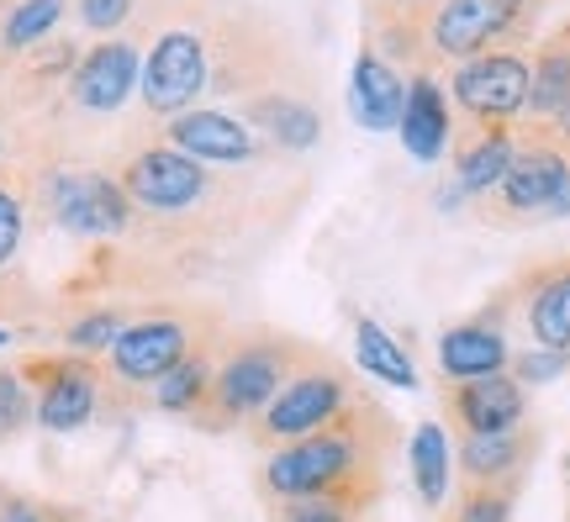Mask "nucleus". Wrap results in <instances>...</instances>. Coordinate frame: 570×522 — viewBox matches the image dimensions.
<instances>
[{"label":"nucleus","mask_w":570,"mask_h":522,"mask_svg":"<svg viewBox=\"0 0 570 522\" xmlns=\"http://www.w3.org/2000/svg\"><path fill=\"white\" fill-rule=\"evenodd\" d=\"M396 443H402V433H396L391 412L360 391L344 417L265 454L254 481H259L265 506L302 502V496H338L365 518L386 496V464L396 454Z\"/></svg>","instance_id":"f257e3e1"},{"label":"nucleus","mask_w":570,"mask_h":522,"mask_svg":"<svg viewBox=\"0 0 570 522\" xmlns=\"http://www.w3.org/2000/svg\"><path fill=\"white\" fill-rule=\"evenodd\" d=\"M227 338V317L212 302H142L106 348V406H148V391L206 343Z\"/></svg>","instance_id":"f03ea898"},{"label":"nucleus","mask_w":570,"mask_h":522,"mask_svg":"<svg viewBox=\"0 0 570 522\" xmlns=\"http://www.w3.org/2000/svg\"><path fill=\"white\" fill-rule=\"evenodd\" d=\"M306 360H312V343L291 338V333H275V327L233 333V327H227L223 348H217V375H212L206 406L196 412V427H202V433L248 427Z\"/></svg>","instance_id":"7ed1b4c3"},{"label":"nucleus","mask_w":570,"mask_h":522,"mask_svg":"<svg viewBox=\"0 0 570 522\" xmlns=\"http://www.w3.org/2000/svg\"><path fill=\"white\" fill-rule=\"evenodd\" d=\"M212 85V53H206V0H159L142 27V75L138 106L148 127L180 117Z\"/></svg>","instance_id":"20e7f679"},{"label":"nucleus","mask_w":570,"mask_h":522,"mask_svg":"<svg viewBox=\"0 0 570 522\" xmlns=\"http://www.w3.org/2000/svg\"><path fill=\"white\" fill-rule=\"evenodd\" d=\"M206 53L212 85L206 96H265V90H302V63L291 42L259 6L244 0H206Z\"/></svg>","instance_id":"39448f33"},{"label":"nucleus","mask_w":570,"mask_h":522,"mask_svg":"<svg viewBox=\"0 0 570 522\" xmlns=\"http://www.w3.org/2000/svg\"><path fill=\"white\" fill-rule=\"evenodd\" d=\"M106 169L127 190L132 211L154 221H217V201L227 196V185L206 164L185 159L180 148H169L154 132L132 138L122 148V159L106 164Z\"/></svg>","instance_id":"423d86ee"},{"label":"nucleus","mask_w":570,"mask_h":522,"mask_svg":"<svg viewBox=\"0 0 570 522\" xmlns=\"http://www.w3.org/2000/svg\"><path fill=\"white\" fill-rule=\"evenodd\" d=\"M32 217L85 243H122L138 211L106 164L63 159L32 169Z\"/></svg>","instance_id":"0eeeda50"},{"label":"nucleus","mask_w":570,"mask_h":522,"mask_svg":"<svg viewBox=\"0 0 570 522\" xmlns=\"http://www.w3.org/2000/svg\"><path fill=\"white\" fill-rule=\"evenodd\" d=\"M570 180V154L566 142L554 138L550 121H533L523 117L512 127V164L502 185L481 196L475 217L491 221V227H529V221H550L554 217V201Z\"/></svg>","instance_id":"6e6552de"},{"label":"nucleus","mask_w":570,"mask_h":522,"mask_svg":"<svg viewBox=\"0 0 570 522\" xmlns=\"http://www.w3.org/2000/svg\"><path fill=\"white\" fill-rule=\"evenodd\" d=\"M354 396H360V381H354L333 354L312 348V360L275 391V402L248 422L244 433H248L254 449L275 454V449H285V443H296V439H306V433L327 427L333 417H344L348 406H354Z\"/></svg>","instance_id":"1a4fd4ad"},{"label":"nucleus","mask_w":570,"mask_h":522,"mask_svg":"<svg viewBox=\"0 0 570 522\" xmlns=\"http://www.w3.org/2000/svg\"><path fill=\"white\" fill-rule=\"evenodd\" d=\"M17 375L32 391V417L42 433H80L106 412V370L85 354H21Z\"/></svg>","instance_id":"9d476101"},{"label":"nucleus","mask_w":570,"mask_h":522,"mask_svg":"<svg viewBox=\"0 0 570 522\" xmlns=\"http://www.w3.org/2000/svg\"><path fill=\"white\" fill-rule=\"evenodd\" d=\"M533 38V17H518L502 0H439V11L428 21V59L465 63L491 48H523Z\"/></svg>","instance_id":"9b49d317"},{"label":"nucleus","mask_w":570,"mask_h":522,"mask_svg":"<svg viewBox=\"0 0 570 522\" xmlns=\"http://www.w3.org/2000/svg\"><path fill=\"white\" fill-rule=\"evenodd\" d=\"M449 101H454V117L465 121H502V127L523 121L529 117V53L491 48V53L454 63Z\"/></svg>","instance_id":"f8f14e48"},{"label":"nucleus","mask_w":570,"mask_h":522,"mask_svg":"<svg viewBox=\"0 0 570 522\" xmlns=\"http://www.w3.org/2000/svg\"><path fill=\"white\" fill-rule=\"evenodd\" d=\"M154 138H164L169 148H180L185 159L206 164V169H244V164H259L269 154L265 138L223 106H190L180 117L159 121Z\"/></svg>","instance_id":"ddd939ff"},{"label":"nucleus","mask_w":570,"mask_h":522,"mask_svg":"<svg viewBox=\"0 0 570 522\" xmlns=\"http://www.w3.org/2000/svg\"><path fill=\"white\" fill-rule=\"evenodd\" d=\"M508 312H512V296H508V285H502L487 312H475V317L444 327V338H439V381H487V375H508L512 343H508V322H502Z\"/></svg>","instance_id":"4468645a"},{"label":"nucleus","mask_w":570,"mask_h":522,"mask_svg":"<svg viewBox=\"0 0 570 522\" xmlns=\"http://www.w3.org/2000/svg\"><path fill=\"white\" fill-rule=\"evenodd\" d=\"M439 406L449 417L454 439H487L529 422V391L512 375H487V381H439Z\"/></svg>","instance_id":"2eb2a0df"},{"label":"nucleus","mask_w":570,"mask_h":522,"mask_svg":"<svg viewBox=\"0 0 570 522\" xmlns=\"http://www.w3.org/2000/svg\"><path fill=\"white\" fill-rule=\"evenodd\" d=\"M512 312L529 327L533 348H554L570 354V254L529 264L518 280L508 285Z\"/></svg>","instance_id":"dca6fc26"},{"label":"nucleus","mask_w":570,"mask_h":522,"mask_svg":"<svg viewBox=\"0 0 570 522\" xmlns=\"http://www.w3.org/2000/svg\"><path fill=\"white\" fill-rule=\"evenodd\" d=\"M533 460H539V427H533V422L508 427V433H487V439L454 443L460 491H508V496H518V485H523Z\"/></svg>","instance_id":"f3484780"},{"label":"nucleus","mask_w":570,"mask_h":522,"mask_svg":"<svg viewBox=\"0 0 570 522\" xmlns=\"http://www.w3.org/2000/svg\"><path fill=\"white\" fill-rule=\"evenodd\" d=\"M439 0H365V48H375L391 69L433 75L428 59V21Z\"/></svg>","instance_id":"a211bd4d"},{"label":"nucleus","mask_w":570,"mask_h":522,"mask_svg":"<svg viewBox=\"0 0 570 522\" xmlns=\"http://www.w3.org/2000/svg\"><path fill=\"white\" fill-rule=\"evenodd\" d=\"M518 127V121H512ZM512 127L502 121H465L454 117V132H449V164H454V190L465 201H481L491 196L502 175L512 164Z\"/></svg>","instance_id":"6ab92c4d"},{"label":"nucleus","mask_w":570,"mask_h":522,"mask_svg":"<svg viewBox=\"0 0 570 522\" xmlns=\"http://www.w3.org/2000/svg\"><path fill=\"white\" fill-rule=\"evenodd\" d=\"M238 106H244L238 117L265 138L269 154H306L323 142V111L306 101V90H265Z\"/></svg>","instance_id":"aec40b11"},{"label":"nucleus","mask_w":570,"mask_h":522,"mask_svg":"<svg viewBox=\"0 0 570 522\" xmlns=\"http://www.w3.org/2000/svg\"><path fill=\"white\" fill-rule=\"evenodd\" d=\"M348 96H354V121H360L365 132H396L402 106H407V80H402V69H391L375 48H365V42H360Z\"/></svg>","instance_id":"412c9836"},{"label":"nucleus","mask_w":570,"mask_h":522,"mask_svg":"<svg viewBox=\"0 0 570 522\" xmlns=\"http://www.w3.org/2000/svg\"><path fill=\"white\" fill-rule=\"evenodd\" d=\"M396 132H402V148H407L417 164L444 159L449 132H454V111H449L444 85L433 80L428 69L407 80V106H402V121H396Z\"/></svg>","instance_id":"4be33fe9"},{"label":"nucleus","mask_w":570,"mask_h":522,"mask_svg":"<svg viewBox=\"0 0 570 522\" xmlns=\"http://www.w3.org/2000/svg\"><path fill=\"white\" fill-rule=\"evenodd\" d=\"M127 317H132V306L127 302H106V296H96V302H75L59 322H48V327H53V343H59L63 354L106 360V348L117 343V333L127 327Z\"/></svg>","instance_id":"5701e85b"},{"label":"nucleus","mask_w":570,"mask_h":522,"mask_svg":"<svg viewBox=\"0 0 570 522\" xmlns=\"http://www.w3.org/2000/svg\"><path fill=\"white\" fill-rule=\"evenodd\" d=\"M570 101V21H560L550 38L533 42L529 53V117L550 121Z\"/></svg>","instance_id":"b1692460"},{"label":"nucleus","mask_w":570,"mask_h":522,"mask_svg":"<svg viewBox=\"0 0 570 522\" xmlns=\"http://www.w3.org/2000/svg\"><path fill=\"white\" fill-rule=\"evenodd\" d=\"M217 348H223V343H206L196 354H185V360L148 391V406L164 412V417L196 422V412L206 406V391H212V375H217Z\"/></svg>","instance_id":"393cba45"},{"label":"nucleus","mask_w":570,"mask_h":522,"mask_svg":"<svg viewBox=\"0 0 570 522\" xmlns=\"http://www.w3.org/2000/svg\"><path fill=\"white\" fill-rule=\"evenodd\" d=\"M407 470L417 485V502L428 512H439L449 502V433L444 422H417L412 427V449H407Z\"/></svg>","instance_id":"a878e982"},{"label":"nucleus","mask_w":570,"mask_h":522,"mask_svg":"<svg viewBox=\"0 0 570 522\" xmlns=\"http://www.w3.org/2000/svg\"><path fill=\"white\" fill-rule=\"evenodd\" d=\"M63 11H69V0H11L0 11V53L21 59V53L42 48L48 38H59Z\"/></svg>","instance_id":"bb28decb"},{"label":"nucleus","mask_w":570,"mask_h":522,"mask_svg":"<svg viewBox=\"0 0 570 522\" xmlns=\"http://www.w3.org/2000/svg\"><path fill=\"white\" fill-rule=\"evenodd\" d=\"M354 360L365 375L396 385V391H417V370H412V354L391 338L375 317H354Z\"/></svg>","instance_id":"cd10ccee"},{"label":"nucleus","mask_w":570,"mask_h":522,"mask_svg":"<svg viewBox=\"0 0 570 522\" xmlns=\"http://www.w3.org/2000/svg\"><path fill=\"white\" fill-rule=\"evenodd\" d=\"M27 221H32V169L27 164H6L0 169V275L17 264Z\"/></svg>","instance_id":"c85d7f7f"},{"label":"nucleus","mask_w":570,"mask_h":522,"mask_svg":"<svg viewBox=\"0 0 570 522\" xmlns=\"http://www.w3.org/2000/svg\"><path fill=\"white\" fill-rule=\"evenodd\" d=\"M32 391L17 375V364H0V449L17 443L27 427H32Z\"/></svg>","instance_id":"c756f323"},{"label":"nucleus","mask_w":570,"mask_h":522,"mask_svg":"<svg viewBox=\"0 0 570 522\" xmlns=\"http://www.w3.org/2000/svg\"><path fill=\"white\" fill-rule=\"evenodd\" d=\"M512 502L508 491H454L444 522H512Z\"/></svg>","instance_id":"7c9ffc66"},{"label":"nucleus","mask_w":570,"mask_h":522,"mask_svg":"<svg viewBox=\"0 0 570 522\" xmlns=\"http://www.w3.org/2000/svg\"><path fill=\"white\" fill-rule=\"evenodd\" d=\"M138 11V0H75V17L90 38H117L127 32V21Z\"/></svg>","instance_id":"2f4dec72"},{"label":"nucleus","mask_w":570,"mask_h":522,"mask_svg":"<svg viewBox=\"0 0 570 522\" xmlns=\"http://www.w3.org/2000/svg\"><path fill=\"white\" fill-rule=\"evenodd\" d=\"M269 522H360V512L338 496H302V502H275Z\"/></svg>","instance_id":"473e14b6"},{"label":"nucleus","mask_w":570,"mask_h":522,"mask_svg":"<svg viewBox=\"0 0 570 522\" xmlns=\"http://www.w3.org/2000/svg\"><path fill=\"white\" fill-rule=\"evenodd\" d=\"M566 364H570V354H554V348H523V354H512L508 360V375L529 391V385H544V381H554V375H566Z\"/></svg>","instance_id":"72a5a7b5"},{"label":"nucleus","mask_w":570,"mask_h":522,"mask_svg":"<svg viewBox=\"0 0 570 522\" xmlns=\"http://www.w3.org/2000/svg\"><path fill=\"white\" fill-rule=\"evenodd\" d=\"M69 518H75L69 506L38 502V496H27V491L0 485V522H69Z\"/></svg>","instance_id":"f704fd0d"},{"label":"nucleus","mask_w":570,"mask_h":522,"mask_svg":"<svg viewBox=\"0 0 570 522\" xmlns=\"http://www.w3.org/2000/svg\"><path fill=\"white\" fill-rule=\"evenodd\" d=\"M550 127H554V138L566 142V154H570V101H566V106H560V111H554V117H550Z\"/></svg>","instance_id":"c9c22d12"},{"label":"nucleus","mask_w":570,"mask_h":522,"mask_svg":"<svg viewBox=\"0 0 570 522\" xmlns=\"http://www.w3.org/2000/svg\"><path fill=\"white\" fill-rule=\"evenodd\" d=\"M502 6H512L518 17H539V6H544V0H502Z\"/></svg>","instance_id":"e433bc0d"},{"label":"nucleus","mask_w":570,"mask_h":522,"mask_svg":"<svg viewBox=\"0 0 570 522\" xmlns=\"http://www.w3.org/2000/svg\"><path fill=\"white\" fill-rule=\"evenodd\" d=\"M11 164V138H6V127H0V169Z\"/></svg>","instance_id":"4c0bfd02"},{"label":"nucleus","mask_w":570,"mask_h":522,"mask_svg":"<svg viewBox=\"0 0 570 522\" xmlns=\"http://www.w3.org/2000/svg\"><path fill=\"white\" fill-rule=\"evenodd\" d=\"M11 338H17V333H11V327H0V348H6V343H11Z\"/></svg>","instance_id":"58836bf2"},{"label":"nucleus","mask_w":570,"mask_h":522,"mask_svg":"<svg viewBox=\"0 0 570 522\" xmlns=\"http://www.w3.org/2000/svg\"><path fill=\"white\" fill-rule=\"evenodd\" d=\"M69 522H85V518H80V512H75V518H69Z\"/></svg>","instance_id":"ea45409f"},{"label":"nucleus","mask_w":570,"mask_h":522,"mask_svg":"<svg viewBox=\"0 0 570 522\" xmlns=\"http://www.w3.org/2000/svg\"><path fill=\"white\" fill-rule=\"evenodd\" d=\"M0 6H11V0H0Z\"/></svg>","instance_id":"a19ab883"}]
</instances>
